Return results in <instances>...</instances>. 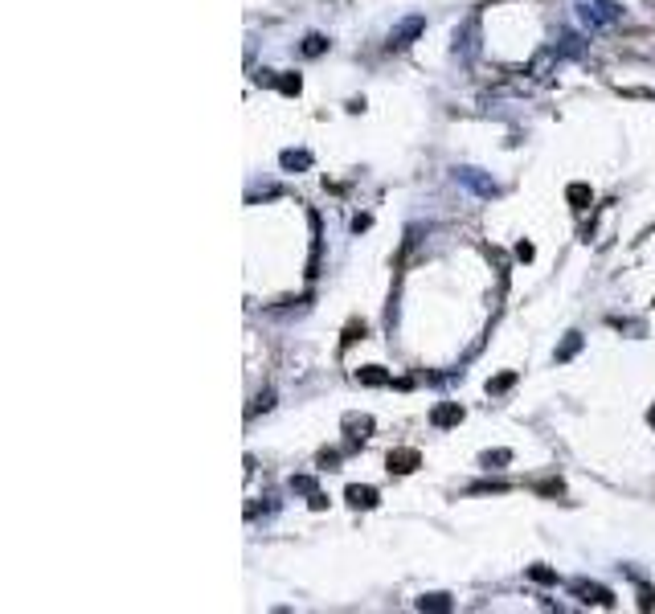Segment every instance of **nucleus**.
Masks as SVG:
<instances>
[{"mask_svg":"<svg viewBox=\"0 0 655 614\" xmlns=\"http://www.w3.org/2000/svg\"><path fill=\"white\" fill-rule=\"evenodd\" d=\"M414 33H422V17H410V21H406L398 33H393L389 46H410V37H414Z\"/></svg>","mask_w":655,"mask_h":614,"instance_id":"nucleus-1","label":"nucleus"},{"mask_svg":"<svg viewBox=\"0 0 655 614\" xmlns=\"http://www.w3.org/2000/svg\"><path fill=\"white\" fill-rule=\"evenodd\" d=\"M348 504H353V508H373L377 492L373 488H348Z\"/></svg>","mask_w":655,"mask_h":614,"instance_id":"nucleus-2","label":"nucleus"},{"mask_svg":"<svg viewBox=\"0 0 655 614\" xmlns=\"http://www.w3.org/2000/svg\"><path fill=\"white\" fill-rule=\"evenodd\" d=\"M418 463V451H398V455H389V471H414Z\"/></svg>","mask_w":655,"mask_h":614,"instance_id":"nucleus-3","label":"nucleus"},{"mask_svg":"<svg viewBox=\"0 0 655 614\" xmlns=\"http://www.w3.org/2000/svg\"><path fill=\"white\" fill-rule=\"evenodd\" d=\"M459 418H463L459 406H439V410H434V426H455Z\"/></svg>","mask_w":655,"mask_h":614,"instance_id":"nucleus-4","label":"nucleus"},{"mask_svg":"<svg viewBox=\"0 0 655 614\" xmlns=\"http://www.w3.org/2000/svg\"><path fill=\"white\" fill-rule=\"evenodd\" d=\"M324 46H328V41H324L320 33H312L308 41H303V54H308V58H316V54H324Z\"/></svg>","mask_w":655,"mask_h":614,"instance_id":"nucleus-5","label":"nucleus"},{"mask_svg":"<svg viewBox=\"0 0 655 614\" xmlns=\"http://www.w3.org/2000/svg\"><path fill=\"white\" fill-rule=\"evenodd\" d=\"M357 377H361V381H365V385H385V381H389V377H385V373H381V369H377V365H369V369H361V373H357Z\"/></svg>","mask_w":655,"mask_h":614,"instance_id":"nucleus-6","label":"nucleus"},{"mask_svg":"<svg viewBox=\"0 0 655 614\" xmlns=\"http://www.w3.org/2000/svg\"><path fill=\"white\" fill-rule=\"evenodd\" d=\"M344 426H348V430H361V438L373 430V422H369V418H344Z\"/></svg>","mask_w":655,"mask_h":614,"instance_id":"nucleus-7","label":"nucleus"},{"mask_svg":"<svg viewBox=\"0 0 655 614\" xmlns=\"http://www.w3.org/2000/svg\"><path fill=\"white\" fill-rule=\"evenodd\" d=\"M570 201H574V205L582 209V205L590 201V189H586V185H574V189H570Z\"/></svg>","mask_w":655,"mask_h":614,"instance_id":"nucleus-8","label":"nucleus"},{"mask_svg":"<svg viewBox=\"0 0 655 614\" xmlns=\"http://www.w3.org/2000/svg\"><path fill=\"white\" fill-rule=\"evenodd\" d=\"M283 164H287V168H308V156H303V152H299V156H295V152H283Z\"/></svg>","mask_w":655,"mask_h":614,"instance_id":"nucleus-9","label":"nucleus"},{"mask_svg":"<svg viewBox=\"0 0 655 614\" xmlns=\"http://www.w3.org/2000/svg\"><path fill=\"white\" fill-rule=\"evenodd\" d=\"M279 86H283V91H287V95H299V78H283Z\"/></svg>","mask_w":655,"mask_h":614,"instance_id":"nucleus-10","label":"nucleus"}]
</instances>
